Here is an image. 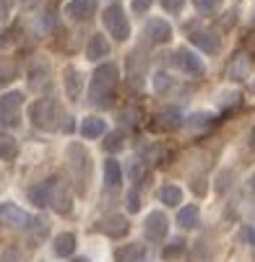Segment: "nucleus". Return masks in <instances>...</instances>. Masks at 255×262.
Returning a JSON list of instances; mask_svg holds the SVG:
<instances>
[{
  "label": "nucleus",
  "mask_w": 255,
  "mask_h": 262,
  "mask_svg": "<svg viewBox=\"0 0 255 262\" xmlns=\"http://www.w3.org/2000/svg\"><path fill=\"white\" fill-rule=\"evenodd\" d=\"M115 86H117V65L112 62L99 65L89 83V101L96 106H109L115 99Z\"/></svg>",
  "instance_id": "obj_1"
},
{
  "label": "nucleus",
  "mask_w": 255,
  "mask_h": 262,
  "mask_svg": "<svg viewBox=\"0 0 255 262\" xmlns=\"http://www.w3.org/2000/svg\"><path fill=\"white\" fill-rule=\"evenodd\" d=\"M29 117H31L34 127H40V130H63L68 122V115H63V109L52 99L34 101L29 109Z\"/></svg>",
  "instance_id": "obj_2"
},
{
  "label": "nucleus",
  "mask_w": 255,
  "mask_h": 262,
  "mask_svg": "<svg viewBox=\"0 0 255 262\" xmlns=\"http://www.w3.org/2000/svg\"><path fill=\"white\" fill-rule=\"evenodd\" d=\"M102 21H104V29L115 36L117 42H125L128 36H130V24H128V16L123 11V6L117 3V0H112L104 13H102Z\"/></svg>",
  "instance_id": "obj_3"
},
{
  "label": "nucleus",
  "mask_w": 255,
  "mask_h": 262,
  "mask_svg": "<svg viewBox=\"0 0 255 262\" xmlns=\"http://www.w3.org/2000/svg\"><path fill=\"white\" fill-rule=\"evenodd\" d=\"M172 65L177 68V70H182L185 76H203V62H201V57L198 55H193L190 50H185V47H180V50H174L172 52Z\"/></svg>",
  "instance_id": "obj_4"
},
{
  "label": "nucleus",
  "mask_w": 255,
  "mask_h": 262,
  "mask_svg": "<svg viewBox=\"0 0 255 262\" xmlns=\"http://www.w3.org/2000/svg\"><path fill=\"white\" fill-rule=\"evenodd\" d=\"M50 208L57 213V215H68L73 210V200H70V192H68V187L52 177V190H50Z\"/></svg>",
  "instance_id": "obj_5"
},
{
  "label": "nucleus",
  "mask_w": 255,
  "mask_h": 262,
  "mask_svg": "<svg viewBox=\"0 0 255 262\" xmlns=\"http://www.w3.org/2000/svg\"><path fill=\"white\" fill-rule=\"evenodd\" d=\"M0 221L8 223L11 229H29L34 223V218L24 208H18L13 203H3V205H0Z\"/></svg>",
  "instance_id": "obj_6"
},
{
  "label": "nucleus",
  "mask_w": 255,
  "mask_h": 262,
  "mask_svg": "<svg viewBox=\"0 0 255 262\" xmlns=\"http://www.w3.org/2000/svg\"><path fill=\"white\" fill-rule=\"evenodd\" d=\"M96 229L102 234H107V236H112V239H120V236H125L130 231V221L125 215H120V213H112V215H104L96 223Z\"/></svg>",
  "instance_id": "obj_7"
},
{
  "label": "nucleus",
  "mask_w": 255,
  "mask_h": 262,
  "mask_svg": "<svg viewBox=\"0 0 255 262\" xmlns=\"http://www.w3.org/2000/svg\"><path fill=\"white\" fill-rule=\"evenodd\" d=\"M167 231H169V221H167V215L159 213V210L149 213V218H146V223H143V234H146V239H149V242H162V239L167 236Z\"/></svg>",
  "instance_id": "obj_8"
},
{
  "label": "nucleus",
  "mask_w": 255,
  "mask_h": 262,
  "mask_svg": "<svg viewBox=\"0 0 255 262\" xmlns=\"http://www.w3.org/2000/svg\"><path fill=\"white\" fill-rule=\"evenodd\" d=\"M146 39L154 42V45H167L172 39V26L164 18H149V24L143 26Z\"/></svg>",
  "instance_id": "obj_9"
},
{
  "label": "nucleus",
  "mask_w": 255,
  "mask_h": 262,
  "mask_svg": "<svg viewBox=\"0 0 255 262\" xmlns=\"http://www.w3.org/2000/svg\"><path fill=\"white\" fill-rule=\"evenodd\" d=\"M21 101H24L21 91H8V94L0 96V117H3V122H8V125L16 122L18 109H21Z\"/></svg>",
  "instance_id": "obj_10"
},
{
  "label": "nucleus",
  "mask_w": 255,
  "mask_h": 262,
  "mask_svg": "<svg viewBox=\"0 0 255 262\" xmlns=\"http://www.w3.org/2000/svg\"><path fill=\"white\" fill-rule=\"evenodd\" d=\"M96 13V0H70L65 3V16L76 21H89Z\"/></svg>",
  "instance_id": "obj_11"
},
{
  "label": "nucleus",
  "mask_w": 255,
  "mask_h": 262,
  "mask_svg": "<svg viewBox=\"0 0 255 262\" xmlns=\"http://www.w3.org/2000/svg\"><path fill=\"white\" fill-rule=\"evenodd\" d=\"M190 36V42L195 45V47H201L203 52H208V55H216L219 52V36L213 34V31H206V29H195V31H190L188 34Z\"/></svg>",
  "instance_id": "obj_12"
},
{
  "label": "nucleus",
  "mask_w": 255,
  "mask_h": 262,
  "mask_svg": "<svg viewBox=\"0 0 255 262\" xmlns=\"http://www.w3.org/2000/svg\"><path fill=\"white\" fill-rule=\"evenodd\" d=\"M63 83H65V94H68L70 101H79V99H81V86H84V81H81V76H79L76 68H65Z\"/></svg>",
  "instance_id": "obj_13"
},
{
  "label": "nucleus",
  "mask_w": 255,
  "mask_h": 262,
  "mask_svg": "<svg viewBox=\"0 0 255 262\" xmlns=\"http://www.w3.org/2000/svg\"><path fill=\"white\" fill-rule=\"evenodd\" d=\"M107 55H109V42L104 39L102 34H94L91 39H89V45H86V60L96 62V60H102Z\"/></svg>",
  "instance_id": "obj_14"
},
{
  "label": "nucleus",
  "mask_w": 255,
  "mask_h": 262,
  "mask_svg": "<svg viewBox=\"0 0 255 262\" xmlns=\"http://www.w3.org/2000/svg\"><path fill=\"white\" fill-rule=\"evenodd\" d=\"M123 184V171H120V164L115 159H104V187L109 190H117Z\"/></svg>",
  "instance_id": "obj_15"
},
{
  "label": "nucleus",
  "mask_w": 255,
  "mask_h": 262,
  "mask_svg": "<svg viewBox=\"0 0 255 262\" xmlns=\"http://www.w3.org/2000/svg\"><path fill=\"white\" fill-rule=\"evenodd\" d=\"M50 190H52V177H50V179H45L42 184H34L31 190H29L31 203H34V205H40V208L50 205Z\"/></svg>",
  "instance_id": "obj_16"
},
{
  "label": "nucleus",
  "mask_w": 255,
  "mask_h": 262,
  "mask_svg": "<svg viewBox=\"0 0 255 262\" xmlns=\"http://www.w3.org/2000/svg\"><path fill=\"white\" fill-rule=\"evenodd\" d=\"M143 254H146L143 244H125L115 252V262H141Z\"/></svg>",
  "instance_id": "obj_17"
},
{
  "label": "nucleus",
  "mask_w": 255,
  "mask_h": 262,
  "mask_svg": "<svg viewBox=\"0 0 255 262\" xmlns=\"http://www.w3.org/2000/svg\"><path fill=\"white\" fill-rule=\"evenodd\" d=\"M18 156V143L13 135L8 133H0V159L3 161H13Z\"/></svg>",
  "instance_id": "obj_18"
},
{
  "label": "nucleus",
  "mask_w": 255,
  "mask_h": 262,
  "mask_svg": "<svg viewBox=\"0 0 255 262\" xmlns=\"http://www.w3.org/2000/svg\"><path fill=\"white\" fill-rule=\"evenodd\" d=\"M76 244H79L76 242V234H70V231L68 234H60L55 239V254L57 257H70L73 252H76Z\"/></svg>",
  "instance_id": "obj_19"
},
{
  "label": "nucleus",
  "mask_w": 255,
  "mask_h": 262,
  "mask_svg": "<svg viewBox=\"0 0 255 262\" xmlns=\"http://www.w3.org/2000/svg\"><path fill=\"white\" fill-rule=\"evenodd\" d=\"M104 130H107V125H104V120H99V117H86V120L81 122V135H84L86 140H89V138H102Z\"/></svg>",
  "instance_id": "obj_20"
},
{
  "label": "nucleus",
  "mask_w": 255,
  "mask_h": 262,
  "mask_svg": "<svg viewBox=\"0 0 255 262\" xmlns=\"http://www.w3.org/2000/svg\"><path fill=\"white\" fill-rule=\"evenodd\" d=\"M156 122H159L162 127L174 130V127H180V125H182V115H180V109L169 106V109H162L159 115H156Z\"/></svg>",
  "instance_id": "obj_21"
},
{
  "label": "nucleus",
  "mask_w": 255,
  "mask_h": 262,
  "mask_svg": "<svg viewBox=\"0 0 255 262\" xmlns=\"http://www.w3.org/2000/svg\"><path fill=\"white\" fill-rule=\"evenodd\" d=\"M177 223H180L182 229H195V226H198V208H195V205L180 208V213H177Z\"/></svg>",
  "instance_id": "obj_22"
},
{
  "label": "nucleus",
  "mask_w": 255,
  "mask_h": 262,
  "mask_svg": "<svg viewBox=\"0 0 255 262\" xmlns=\"http://www.w3.org/2000/svg\"><path fill=\"white\" fill-rule=\"evenodd\" d=\"M159 200H162L164 205L174 208V205H180V200H182V190H180L177 184H164L162 190H159Z\"/></svg>",
  "instance_id": "obj_23"
},
{
  "label": "nucleus",
  "mask_w": 255,
  "mask_h": 262,
  "mask_svg": "<svg viewBox=\"0 0 255 262\" xmlns=\"http://www.w3.org/2000/svg\"><path fill=\"white\" fill-rule=\"evenodd\" d=\"M16 73H18V68H16L13 60L0 57V83H11L16 78Z\"/></svg>",
  "instance_id": "obj_24"
},
{
  "label": "nucleus",
  "mask_w": 255,
  "mask_h": 262,
  "mask_svg": "<svg viewBox=\"0 0 255 262\" xmlns=\"http://www.w3.org/2000/svg\"><path fill=\"white\" fill-rule=\"evenodd\" d=\"M120 148H123V133H109L107 140H104V151L115 154V151H120Z\"/></svg>",
  "instance_id": "obj_25"
},
{
  "label": "nucleus",
  "mask_w": 255,
  "mask_h": 262,
  "mask_svg": "<svg viewBox=\"0 0 255 262\" xmlns=\"http://www.w3.org/2000/svg\"><path fill=\"white\" fill-rule=\"evenodd\" d=\"M154 89H156L159 94H162V91H167V89H172V78L167 76L164 70H159L156 76H154Z\"/></svg>",
  "instance_id": "obj_26"
},
{
  "label": "nucleus",
  "mask_w": 255,
  "mask_h": 262,
  "mask_svg": "<svg viewBox=\"0 0 255 262\" xmlns=\"http://www.w3.org/2000/svg\"><path fill=\"white\" fill-rule=\"evenodd\" d=\"M193 6L198 13H213L219 8V0H193Z\"/></svg>",
  "instance_id": "obj_27"
},
{
  "label": "nucleus",
  "mask_w": 255,
  "mask_h": 262,
  "mask_svg": "<svg viewBox=\"0 0 255 262\" xmlns=\"http://www.w3.org/2000/svg\"><path fill=\"white\" fill-rule=\"evenodd\" d=\"M182 249H185V242H174L172 247H164V249H162V257H164V259H172V257L182 254Z\"/></svg>",
  "instance_id": "obj_28"
},
{
  "label": "nucleus",
  "mask_w": 255,
  "mask_h": 262,
  "mask_svg": "<svg viewBox=\"0 0 255 262\" xmlns=\"http://www.w3.org/2000/svg\"><path fill=\"white\" fill-rule=\"evenodd\" d=\"M141 177H143V169H141L138 159H130V166H128V179H133V182L138 184V182H141Z\"/></svg>",
  "instance_id": "obj_29"
},
{
  "label": "nucleus",
  "mask_w": 255,
  "mask_h": 262,
  "mask_svg": "<svg viewBox=\"0 0 255 262\" xmlns=\"http://www.w3.org/2000/svg\"><path fill=\"white\" fill-rule=\"evenodd\" d=\"M120 120L135 125V122H138V109H123V112H120Z\"/></svg>",
  "instance_id": "obj_30"
},
{
  "label": "nucleus",
  "mask_w": 255,
  "mask_h": 262,
  "mask_svg": "<svg viewBox=\"0 0 255 262\" xmlns=\"http://www.w3.org/2000/svg\"><path fill=\"white\" fill-rule=\"evenodd\" d=\"M125 205H128V213H138V208H141V203H138V195H135V192H128V198H125Z\"/></svg>",
  "instance_id": "obj_31"
},
{
  "label": "nucleus",
  "mask_w": 255,
  "mask_h": 262,
  "mask_svg": "<svg viewBox=\"0 0 255 262\" xmlns=\"http://www.w3.org/2000/svg\"><path fill=\"white\" fill-rule=\"evenodd\" d=\"M151 3H154V0H133V11L135 13H146L151 8Z\"/></svg>",
  "instance_id": "obj_32"
},
{
  "label": "nucleus",
  "mask_w": 255,
  "mask_h": 262,
  "mask_svg": "<svg viewBox=\"0 0 255 262\" xmlns=\"http://www.w3.org/2000/svg\"><path fill=\"white\" fill-rule=\"evenodd\" d=\"M162 6L169 11V13H177L182 8V0H162Z\"/></svg>",
  "instance_id": "obj_33"
},
{
  "label": "nucleus",
  "mask_w": 255,
  "mask_h": 262,
  "mask_svg": "<svg viewBox=\"0 0 255 262\" xmlns=\"http://www.w3.org/2000/svg\"><path fill=\"white\" fill-rule=\"evenodd\" d=\"M18 249H3V262H18Z\"/></svg>",
  "instance_id": "obj_34"
},
{
  "label": "nucleus",
  "mask_w": 255,
  "mask_h": 262,
  "mask_svg": "<svg viewBox=\"0 0 255 262\" xmlns=\"http://www.w3.org/2000/svg\"><path fill=\"white\" fill-rule=\"evenodd\" d=\"M242 236H245V242H247V244H252V247H255V229L245 226V229H242Z\"/></svg>",
  "instance_id": "obj_35"
},
{
  "label": "nucleus",
  "mask_w": 255,
  "mask_h": 262,
  "mask_svg": "<svg viewBox=\"0 0 255 262\" xmlns=\"http://www.w3.org/2000/svg\"><path fill=\"white\" fill-rule=\"evenodd\" d=\"M8 18V0H0V21Z\"/></svg>",
  "instance_id": "obj_36"
},
{
  "label": "nucleus",
  "mask_w": 255,
  "mask_h": 262,
  "mask_svg": "<svg viewBox=\"0 0 255 262\" xmlns=\"http://www.w3.org/2000/svg\"><path fill=\"white\" fill-rule=\"evenodd\" d=\"M250 145L255 148V125H252V130H250Z\"/></svg>",
  "instance_id": "obj_37"
},
{
  "label": "nucleus",
  "mask_w": 255,
  "mask_h": 262,
  "mask_svg": "<svg viewBox=\"0 0 255 262\" xmlns=\"http://www.w3.org/2000/svg\"><path fill=\"white\" fill-rule=\"evenodd\" d=\"M18 3H21V6H26V8H29V6H34V3H36V0H18Z\"/></svg>",
  "instance_id": "obj_38"
},
{
  "label": "nucleus",
  "mask_w": 255,
  "mask_h": 262,
  "mask_svg": "<svg viewBox=\"0 0 255 262\" xmlns=\"http://www.w3.org/2000/svg\"><path fill=\"white\" fill-rule=\"evenodd\" d=\"M76 262H89V259H86V257H79V259H76Z\"/></svg>",
  "instance_id": "obj_39"
}]
</instances>
